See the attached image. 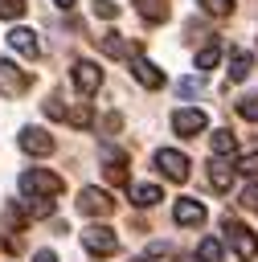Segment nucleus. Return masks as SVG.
<instances>
[{
    "label": "nucleus",
    "instance_id": "nucleus-4",
    "mask_svg": "<svg viewBox=\"0 0 258 262\" xmlns=\"http://www.w3.org/2000/svg\"><path fill=\"white\" fill-rule=\"evenodd\" d=\"M82 246L90 254H98V258H111L119 250V237H115L111 225H90V229H82Z\"/></svg>",
    "mask_w": 258,
    "mask_h": 262
},
{
    "label": "nucleus",
    "instance_id": "nucleus-27",
    "mask_svg": "<svg viewBox=\"0 0 258 262\" xmlns=\"http://www.w3.org/2000/svg\"><path fill=\"white\" fill-rule=\"evenodd\" d=\"M94 16H106V20H115V16H119V4H115V0H94Z\"/></svg>",
    "mask_w": 258,
    "mask_h": 262
},
{
    "label": "nucleus",
    "instance_id": "nucleus-25",
    "mask_svg": "<svg viewBox=\"0 0 258 262\" xmlns=\"http://www.w3.org/2000/svg\"><path fill=\"white\" fill-rule=\"evenodd\" d=\"M4 225H8L12 233L25 225V213H20V205H4Z\"/></svg>",
    "mask_w": 258,
    "mask_h": 262
},
{
    "label": "nucleus",
    "instance_id": "nucleus-21",
    "mask_svg": "<svg viewBox=\"0 0 258 262\" xmlns=\"http://www.w3.org/2000/svg\"><path fill=\"white\" fill-rule=\"evenodd\" d=\"M66 119H70V127H78V131H86L94 115H90V106H86V102H78V106H74V111H70Z\"/></svg>",
    "mask_w": 258,
    "mask_h": 262
},
{
    "label": "nucleus",
    "instance_id": "nucleus-8",
    "mask_svg": "<svg viewBox=\"0 0 258 262\" xmlns=\"http://www.w3.org/2000/svg\"><path fill=\"white\" fill-rule=\"evenodd\" d=\"M20 147H25L29 156H49L57 143H53V135H49L45 127H25V131H20Z\"/></svg>",
    "mask_w": 258,
    "mask_h": 262
},
{
    "label": "nucleus",
    "instance_id": "nucleus-12",
    "mask_svg": "<svg viewBox=\"0 0 258 262\" xmlns=\"http://www.w3.org/2000/svg\"><path fill=\"white\" fill-rule=\"evenodd\" d=\"M8 45H12L16 53H25V57H41V41H37L33 29H12V33H8Z\"/></svg>",
    "mask_w": 258,
    "mask_h": 262
},
{
    "label": "nucleus",
    "instance_id": "nucleus-28",
    "mask_svg": "<svg viewBox=\"0 0 258 262\" xmlns=\"http://www.w3.org/2000/svg\"><path fill=\"white\" fill-rule=\"evenodd\" d=\"M238 172H246V176H258V151L242 156V160H238Z\"/></svg>",
    "mask_w": 258,
    "mask_h": 262
},
{
    "label": "nucleus",
    "instance_id": "nucleus-9",
    "mask_svg": "<svg viewBox=\"0 0 258 262\" xmlns=\"http://www.w3.org/2000/svg\"><path fill=\"white\" fill-rule=\"evenodd\" d=\"M172 221H176V225H201V221H205V205L192 201V196H180V201L172 205Z\"/></svg>",
    "mask_w": 258,
    "mask_h": 262
},
{
    "label": "nucleus",
    "instance_id": "nucleus-11",
    "mask_svg": "<svg viewBox=\"0 0 258 262\" xmlns=\"http://www.w3.org/2000/svg\"><path fill=\"white\" fill-rule=\"evenodd\" d=\"M74 86H78L82 94H94V90L102 86V70H98L94 61H78V66H74Z\"/></svg>",
    "mask_w": 258,
    "mask_h": 262
},
{
    "label": "nucleus",
    "instance_id": "nucleus-32",
    "mask_svg": "<svg viewBox=\"0 0 258 262\" xmlns=\"http://www.w3.org/2000/svg\"><path fill=\"white\" fill-rule=\"evenodd\" d=\"M53 4H57V8H66V12L74 8V0H53Z\"/></svg>",
    "mask_w": 258,
    "mask_h": 262
},
{
    "label": "nucleus",
    "instance_id": "nucleus-33",
    "mask_svg": "<svg viewBox=\"0 0 258 262\" xmlns=\"http://www.w3.org/2000/svg\"><path fill=\"white\" fill-rule=\"evenodd\" d=\"M131 262H147V258H131Z\"/></svg>",
    "mask_w": 258,
    "mask_h": 262
},
{
    "label": "nucleus",
    "instance_id": "nucleus-19",
    "mask_svg": "<svg viewBox=\"0 0 258 262\" xmlns=\"http://www.w3.org/2000/svg\"><path fill=\"white\" fill-rule=\"evenodd\" d=\"M197 258H201V262H221V242H217V237H205V242L197 246Z\"/></svg>",
    "mask_w": 258,
    "mask_h": 262
},
{
    "label": "nucleus",
    "instance_id": "nucleus-16",
    "mask_svg": "<svg viewBox=\"0 0 258 262\" xmlns=\"http://www.w3.org/2000/svg\"><path fill=\"white\" fill-rule=\"evenodd\" d=\"M131 201L147 209V205H156V201H164V192H160L156 184H131Z\"/></svg>",
    "mask_w": 258,
    "mask_h": 262
},
{
    "label": "nucleus",
    "instance_id": "nucleus-15",
    "mask_svg": "<svg viewBox=\"0 0 258 262\" xmlns=\"http://www.w3.org/2000/svg\"><path fill=\"white\" fill-rule=\"evenodd\" d=\"M209 184H213L217 192H229V184H233V168H229L225 160H213V164H209Z\"/></svg>",
    "mask_w": 258,
    "mask_h": 262
},
{
    "label": "nucleus",
    "instance_id": "nucleus-18",
    "mask_svg": "<svg viewBox=\"0 0 258 262\" xmlns=\"http://www.w3.org/2000/svg\"><path fill=\"white\" fill-rule=\"evenodd\" d=\"M135 4H139V12L147 20H164L168 16V0H135Z\"/></svg>",
    "mask_w": 258,
    "mask_h": 262
},
{
    "label": "nucleus",
    "instance_id": "nucleus-23",
    "mask_svg": "<svg viewBox=\"0 0 258 262\" xmlns=\"http://www.w3.org/2000/svg\"><path fill=\"white\" fill-rule=\"evenodd\" d=\"M25 16V0H0V20H16Z\"/></svg>",
    "mask_w": 258,
    "mask_h": 262
},
{
    "label": "nucleus",
    "instance_id": "nucleus-20",
    "mask_svg": "<svg viewBox=\"0 0 258 262\" xmlns=\"http://www.w3.org/2000/svg\"><path fill=\"white\" fill-rule=\"evenodd\" d=\"M221 61V45H205L201 53H197V70H213Z\"/></svg>",
    "mask_w": 258,
    "mask_h": 262
},
{
    "label": "nucleus",
    "instance_id": "nucleus-30",
    "mask_svg": "<svg viewBox=\"0 0 258 262\" xmlns=\"http://www.w3.org/2000/svg\"><path fill=\"white\" fill-rule=\"evenodd\" d=\"M242 205H246V209H258V184H246V192H242Z\"/></svg>",
    "mask_w": 258,
    "mask_h": 262
},
{
    "label": "nucleus",
    "instance_id": "nucleus-7",
    "mask_svg": "<svg viewBox=\"0 0 258 262\" xmlns=\"http://www.w3.org/2000/svg\"><path fill=\"white\" fill-rule=\"evenodd\" d=\"M78 209H82L86 217H106V213L115 209V201H111V192H102V188H82Z\"/></svg>",
    "mask_w": 258,
    "mask_h": 262
},
{
    "label": "nucleus",
    "instance_id": "nucleus-22",
    "mask_svg": "<svg viewBox=\"0 0 258 262\" xmlns=\"http://www.w3.org/2000/svg\"><path fill=\"white\" fill-rule=\"evenodd\" d=\"M238 115H242L246 123H258V94H246V98L238 102Z\"/></svg>",
    "mask_w": 258,
    "mask_h": 262
},
{
    "label": "nucleus",
    "instance_id": "nucleus-17",
    "mask_svg": "<svg viewBox=\"0 0 258 262\" xmlns=\"http://www.w3.org/2000/svg\"><path fill=\"white\" fill-rule=\"evenodd\" d=\"M233 147H238V139H233V131H229V127L213 131V156H233Z\"/></svg>",
    "mask_w": 258,
    "mask_h": 262
},
{
    "label": "nucleus",
    "instance_id": "nucleus-10",
    "mask_svg": "<svg viewBox=\"0 0 258 262\" xmlns=\"http://www.w3.org/2000/svg\"><path fill=\"white\" fill-rule=\"evenodd\" d=\"M131 74H135V82H139V86H147V90H160V86H164L160 66H152L147 57H131Z\"/></svg>",
    "mask_w": 258,
    "mask_h": 262
},
{
    "label": "nucleus",
    "instance_id": "nucleus-3",
    "mask_svg": "<svg viewBox=\"0 0 258 262\" xmlns=\"http://www.w3.org/2000/svg\"><path fill=\"white\" fill-rule=\"evenodd\" d=\"M29 82H33V74H29V70H20L16 61L0 57V94H8V98H20V94L29 90Z\"/></svg>",
    "mask_w": 258,
    "mask_h": 262
},
{
    "label": "nucleus",
    "instance_id": "nucleus-13",
    "mask_svg": "<svg viewBox=\"0 0 258 262\" xmlns=\"http://www.w3.org/2000/svg\"><path fill=\"white\" fill-rule=\"evenodd\" d=\"M98 49H102V57H131V41L123 33H102Z\"/></svg>",
    "mask_w": 258,
    "mask_h": 262
},
{
    "label": "nucleus",
    "instance_id": "nucleus-24",
    "mask_svg": "<svg viewBox=\"0 0 258 262\" xmlns=\"http://www.w3.org/2000/svg\"><path fill=\"white\" fill-rule=\"evenodd\" d=\"M205 12H213V16H229L233 12V0H197Z\"/></svg>",
    "mask_w": 258,
    "mask_h": 262
},
{
    "label": "nucleus",
    "instance_id": "nucleus-1",
    "mask_svg": "<svg viewBox=\"0 0 258 262\" xmlns=\"http://www.w3.org/2000/svg\"><path fill=\"white\" fill-rule=\"evenodd\" d=\"M61 188H66V180L53 176V172H45V168L20 172V192H25V196H57Z\"/></svg>",
    "mask_w": 258,
    "mask_h": 262
},
{
    "label": "nucleus",
    "instance_id": "nucleus-14",
    "mask_svg": "<svg viewBox=\"0 0 258 262\" xmlns=\"http://www.w3.org/2000/svg\"><path fill=\"white\" fill-rule=\"evenodd\" d=\"M250 70H254V53L233 49V57H229V82H246V78H250Z\"/></svg>",
    "mask_w": 258,
    "mask_h": 262
},
{
    "label": "nucleus",
    "instance_id": "nucleus-26",
    "mask_svg": "<svg viewBox=\"0 0 258 262\" xmlns=\"http://www.w3.org/2000/svg\"><path fill=\"white\" fill-rule=\"evenodd\" d=\"M25 209H29V217H49V213H53V201H41V196H33Z\"/></svg>",
    "mask_w": 258,
    "mask_h": 262
},
{
    "label": "nucleus",
    "instance_id": "nucleus-5",
    "mask_svg": "<svg viewBox=\"0 0 258 262\" xmlns=\"http://www.w3.org/2000/svg\"><path fill=\"white\" fill-rule=\"evenodd\" d=\"M156 168H160L168 180H176V184L188 180V156H180V151H172V147H160V151H156Z\"/></svg>",
    "mask_w": 258,
    "mask_h": 262
},
{
    "label": "nucleus",
    "instance_id": "nucleus-6",
    "mask_svg": "<svg viewBox=\"0 0 258 262\" xmlns=\"http://www.w3.org/2000/svg\"><path fill=\"white\" fill-rule=\"evenodd\" d=\"M205 127H209V119H205V111H197V106H184V111H176V115H172V131H176V135H184V139L201 135Z\"/></svg>",
    "mask_w": 258,
    "mask_h": 262
},
{
    "label": "nucleus",
    "instance_id": "nucleus-2",
    "mask_svg": "<svg viewBox=\"0 0 258 262\" xmlns=\"http://www.w3.org/2000/svg\"><path fill=\"white\" fill-rule=\"evenodd\" d=\"M225 237H229V246H233V254H238L242 262H250V258L258 254V237H254V229H246V225L233 221V217H225Z\"/></svg>",
    "mask_w": 258,
    "mask_h": 262
},
{
    "label": "nucleus",
    "instance_id": "nucleus-31",
    "mask_svg": "<svg viewBox=\"0 0 258 262\" xmlns=\"http://www.w3.org/2000/svg\"><path fill=\"white\" fill-rule=\"evenodd\" d=\"M33 262H57V254H53V250H37V254H33Z\"/></svg>",
    "mask_w": 258,
    "mask_h": 262
},
{
    "label": "nucleus",
    "instance_id": "nucleus-29",
    "mask_svg": "<svg viewBox=\"0 0 258 262\" xmlns=\"http://www.w3.org/2000/svg\"><path fill=\"white\" fill-rule=\"evenodd\" d=\"M176 90H180V98H192V94L201 90V78H184V82H180Z\"/></svg>",
    "mask_w": 258,
    "mask_h": 262
}]
</instances>
